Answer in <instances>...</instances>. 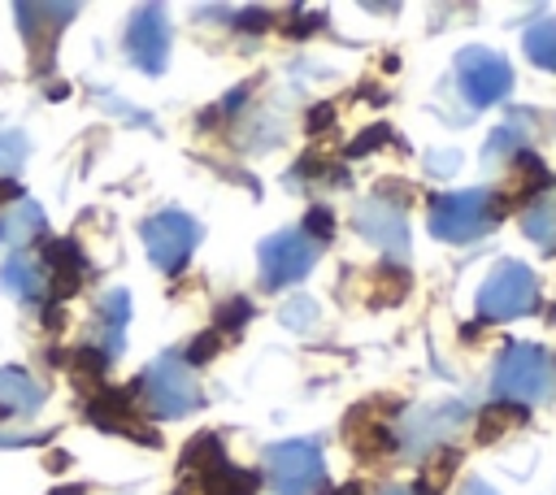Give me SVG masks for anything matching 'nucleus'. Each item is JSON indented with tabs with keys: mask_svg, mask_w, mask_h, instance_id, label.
<instances>
[{
	"mask_svg": "<svg viewBox=\"0 0 556 495\" xmlns=\"http://www.w3.org/2000/svg\"><path fill=\"white\" fill-rule=\"evenodd\" d=\"M135 404L152 417H187L200 404V382H195L191 360L174 352L156 356L135 382Z\"/></svg>",
	"mask_w": 556,
	"mask_h": 495,
	"instance_id": "f257e3e1",
	"label": "nucleus"
},
{
	"mask_svg": "<svg viewBox=\"0 0 556 495\" xmlns=\"http://www.w3.org/2000/svg\"><path fill=\"white\" fill-rule=\"evenodd\" d=\"M500 213H504V204L482 187L447 191V195L430 200V230L443 243H469V239H482Z\"/></svg>",
	"mask_w": 556,
	"mask_h": 495,
	"instance_id": "f03ea898",
	"label": "nucleus"
},
{
	"mask_svg": "<svg viewBox=\"0 0 556 495\" xmlns=\"http://www.w3.org/2000/svg\"><path fill=\"white\" fill-rule=\"evenodd\" d=\"M556 386V369H552V356L534 343H513L500 360H495V378H491V391L495 399H508V404H539L547 399Z\"/></svg>",
	"mask_w": 556,
	"mask_h": 495,
	"instance_id": "7ed1b4c3",
	"label": "nucleus"
},
{
	"mask_svg": "<svg viewBox=\"0 0 556 495\" xmlns=\"http://www.w3.org/2000/svg\"><path fill=\"white\" fill-rule=\"evenodd\" d=\"M539 304V278L521 261H500L486 282L478 287V317L482 321H513Z\"/></svg>",
	"mask_w": 556,
	"mask_h": 495,
	"instance_id": "20e7f679",
	"label": "nucleus"
},
{
	"mask_svg": "<svg viewBox=\"0 0 556 495\" xmlns=\"http://www.w3.org/2000/svg\"><path fill=\"white\" fill-rule=\"evenodd\" d=\"M265 482L278 495H317L326 486V460L313 439H291L265 452Z\"/></svg>",
	"mask_w": 556,
	"mask_h": 495,
	"instance_id": "39448f33",
	"label": "nucleus"
},
{
	"mask_svg": "<svg viewBox=\"0 0 556 495\" xmlns=\"http://www.w3.org/2000/svg\"><path fill=\"white\" fill-rule=\"evenodd\" d=\"M317 252H321V243L308 239L304 230H278V234H269V239L256 248L261 282H265L269 291L287 287V282H300V278L313 269Z\"/></svg>",
	"mask_w": 556,
	"mask_h": 495,
	"instance_id": "423d86ee",
	"label": "nucleus"
},
{
	"mask_svg": "<svg viewBox=\"0 0 556 495\" xmlns=\"http://www.w3.org/2000/svg\"><path fill=\"white\" fill-rule=\"evenodd\" d=\"M195 243H200V221L178 208H161L143 221V248L156 269H182Z\"/></svg>",
	"mask_w": 556,
	"mask_h": 495,
	"instance_id": "0eeeda50",
	"label": "nucleus"
},
{
	"mask_svg": "<svg viewBox=\"0 0 556 495\" xmlns=\"http://www.w3.org/2000/svg\"><path fill=\"white\" fill-rule=\"evenodd\" d=\"M456 78H460V91H465V100H469L473 109H486V104L504 100L508 87H513L508 61L495 56L491 48H465V52L456 56Z\"/></svg>",
	"mask_w": 556,
	"mask_h": 495,
	"instance_id": "6e6552de",
	"label": "nucleus"
},
{
	"mask_svg": "<svg viewBox=\"0 0 556 495\" xmlns=\"http://www.w3.org/2000/svg\"><path fill=\"white\" fill-rule=\"evenodd\" d=\"M169 39H174V30H169L161 4H143V9H135L130 30H126V43H130V61H135L143 74H161V69H165Z\"/></svg>",
	"mask_w": 556,
	"mask_h": 495,
	"instance_id": "1a4fd4ad",
	"label": "nucleus"
},
{
	"mask_svg": "<svg viewBox=\"0 0 556 495\" xmlns=\"http://www.w3.org/2000/svg\"><path fill=\"white\" fill-rule=\"evenodd\" d=\"M352 221H356V230L369 239V243H378L382 252H391V256H408V226H404V213L391 204V200H365V204H356V213H352Z\"/></svg>",
	"mask_w": 556,
	"mask_h": 495,
	"instance_id": "9d476101",
	"label": "nucleus"
},
{
	"mask_svg": "<svg viewBox=\"0 0 556 495\" xmlns=\"http://www.w3.org/2000/svg\"><path fill=\"white\" fill-rule=\"evenodd\" d=\"M460 421H465V408H460L456 399H447V404H430V408L408 412V421H404L400 439H404V447H408V452H426V447L443 443L447 434H456V430H460Z\"/></svg>",
	"mask_w": 556,
	"mask_h": 495,
	"instance_id": "9b49d317",
	"label": "nucleus"
},
{
	"mask_svg": "<svg viewBox=\"0 0 556 495\" xmlns=\"http://www.w3.org/2000/svg\"><path fill=\"white\" fill-rule=\"evenodd\" d=\"M0 287L13 291V295L26 300V304H39V300L48 295V269H43V261L17 252V256H9V261L0 265Z\"/></svg>",
	"mask_w": 556,
	"mask_h": 495,
	"instance_id": "f8f14e48",
	"label": "nucleus"
},
{
	"mask_svg": "<svg viewBox=\"0 0 556 495\" xmlns=\"http://www.w3.org/2000/svg\"><path fill=\"white\" fill-rule=\"evenodd\" d=\"M130 321V295L126 291H109L100 300V321H96V352L104 360H113L122 352V330Z\"/></svg>",
	"mask_w": 556,
	"mask_h": 495,
	"instance_id": "ddd939ff",
	"label": "nucleus"
},
{
	"mask_svg": "<svg viewBox=\"0 0 556 495\" xmlns=\"http://www.w3.org/2000/svg\"><path fill=\"white\" fill-rule=\"evenodd\" d=\"M74 4H17V17L26 26V35H43V61H52V35L65 30V22L74 17Z\"/></svg>",
	"mask_w": 556,
	"mask_h": 495,
	"instance_id": "4468645a",
	"label": "nucleus"
},
{
	"mask_svg": "<svg viewBox=\"0 0 556 495\" xmlns=\"http://www.w3.org/2000/svg\"><path fill=\"white\" fill-rule=\"evenodd\" d=\"M43 404V386L26 369H0V417L9 412H35Z\"/></svg>",
	"mask_w": 556,
	"mask_h": 495,
	"instance_id": "2eb2a0df",
	"label": "nucleus"
},
{
	"mask_svg": "<svg viewBox=\"0 0 556 495\" xmlns=\"http://www.w3.org/2000/svg\"><path fill=\"white\" fill-rule=\"evenodd\" d=\"M521 230L530 243H539V252H556V204L547 195L530 200L521 213Z\"/></svg>",
	"mask_w": 556,
	"mask_h": 495,
	"instance_id": "dca6fc26",
	"label": "nucleus"
},
{
	"mask_svg": "<svg viewBox=\"0 0 556 495\" xmlns=\"http://www.w3.org/2000/svg\"><path fill=\"white\" fill-rule=\"evenodd\" d=\"M43 269H48V274H56V278H61V287H74V282L83 278L87 261H83L78 243H70V239H52V243H48V252H43Z\"/></svg>",
	"mask_w": 556,
	"mask_h": 495,
	"instance_id": "f3484780",
	"label": "nucleus"
},
{
	"mask_svg": "<svg viewBox=\"0 0 556 495\" xmlns=\"http://www.w3.org/2000/svg\"><path fill=\"white\" fill-rule=\"evenodd\" d=\"M521 43H526V56H530L539 69H552V74H556V22H552V17H547V22H534Z\"/></svg>",
	"mask_w": 556,
	"mask_h": 495,
	"instance_id": "a211bd4d",
	"label": "nucleus"
},
{
	"mask_svg": "<svg viewBox=\"0 0 556 495\" xmlns=\"http://www.w3.org/2000/svg\"><path fill=\"white\" fill-rule=\"evenodd\" d=\"M39 230H43V208H39L35 200H17V204L9 208V217H4V234L30 239V234H39Z\"/></svg>",
	"mask_w": 556,
	"mask_h": 495,
	"instance_id": "6ab92c4d",
	"label": "nucleus"
},
{
	"mask_svg": "<svg viewBox=\"0 0 556 495\" xmlns=\"http://www.w3.org/2000/svg\"><path fill=\"white\" fill-rule=\"evenodd\" d=\"M26 152H30V139L13 126H0V178L17 174L26 165Z\"/></svg>",
	"mask_w": 556,
	"mask_h": 495,
	"instance_id": "aec40b11",
	"label": "nucleus"
},
{
	"mask_svg": "<svg viewBox=\"0 0 556 495\" xmlns=\"http://www.w3.org/2000/svg\"><path fill=\"white\" fill-rule=\"evenodd\" d=\"M521 117H526V113L508 117V122H504V126H500V130L486 139V148H482V156H486V161H495L500 152H504V156H517V148H521V139H526V130H521Z\"/></svg>",
	"mask_w": 556,
	"mask_h": 495,
	"instance_id": "412c9836",
	"label": "nucleus"
},
{
	"mask_svg": "<svg viewBox=\"0 0 556 495\" xmlns=\"http://www.w3.org/2000/svg\"><path fill=\"white\" fill-rule=\"evenodd\" d=\"M278 321H282L287 330H308V326L317 321V308H313V300H308V295H295L291 304H282Z\"/></svg>",
	"mask_w": 556,
	"mask_h": 495,
	"instance_id": "4be33fe9",
	"label": "nucleus"
},
{
	"mask_svg": "<svg viewBox=\"0 0 556 495\" xmlns=\"http://www.w3.org/2000/svg\"><path fill=\"white\" fill-rule=\"evenodd\" d=\"M330 226H334V217H330L321 204H317V208H308V217H304L308 239H313V234H317V243H321V239H330Z\"/></svg>",
	"mask_w": 556,
	"mask_h": 495,
	"instance_id": "5701e85b",
	"label": "nucleus"
},
{
	"mask_svg": "<svg viewBox=\"0 0 556 495\" xmlns=\"http://www.w3.org/2000/svg\"><path fill=\"white\" fill-rule=\"evenodd\" d=\"M248 317H252V304L235 300V304H226V308H222V317H217V321H222V330H230V326H239V321H248Z\"/></svg>",
	"mask_w": 556,
	"mask_h": 495,
	"instance_id": "b1692460",
	"label": "nucleus"
},
{
	"mask_svg": "<svg viewBox=\"0 0 556 495\" xmlns=\"http://www.w3.org/2000/svg\"><path fill=\"white\" fill-rule=\"evenodd\" d=\"M430 169H439V174L456 169V152H434V156H430Z\"/></svg>",
	"mask_w": 556,
	"mask_h": 495,
	"instance_id": "393cba45",
	"label": "nucleus"
},
{
	"mask_svg": "<svg viewBox=\"0 0 556 495\" xmlns=\"http://www.w3.org/2000/svg\"><path fill=\"white\" fill-rule=\"evenodd\" d=\"M460 495H495V491H491V486H486L482 478H469V482L460 486Z\"/></svg>",
	"mask_w": 556,
	"mask_h": 495,
	"instance_id": "a878e982",
	"label": "nucleus"
},
{
	"mask_svg": "<svg viewBox=\"0 0 556 495\" xmlns=\"http://www.w3.org/2000/svg\"><path fill=\"white\" fill-rule=\"evenodd\" d=\"M382 495H408V491H382Z\"/></svg>",
	"mask_w": 556,
	"mask_h": 495,
	"instance_id": "bb28decb",
	"label": "nucleus"
},
{
	"mask_svg": "<svg viewBox=\"0 0 556 495\" xmlns=\"http://www.w3.org/2000/svg\"><path fill=\"white\" fill-rule=\"evenodd\" d=\"M0 239H4V217H0Z\"/></svg>",
	"mask_w": 556,
	"mask_h": 495,
	"instance_id": "cd10ccee",
	"label": "nucleus"
}]
</instances>
